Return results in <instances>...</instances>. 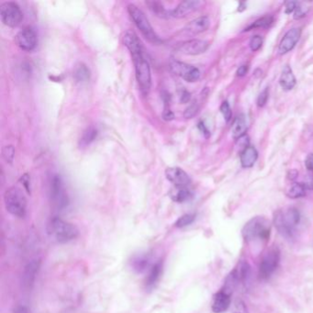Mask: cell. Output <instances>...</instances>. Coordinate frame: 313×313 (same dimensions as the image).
<instances>
[{
  "label": "cell",
  "instance_id": "1",
  "mask_svg": "<svg viewBox=\"0 0 313 313\" xmlns=\"http://www.w3.org/2000/svg\"><path fill=\"white\" fill-rule=\"evenodd\" d=\"M134 68L135 77L137 80L140 90L144 96H147L152 86V75H151L150 65L145 57L144 51L131 54Z\"/></svg>",
  "mask_w": 313,
  "mask_h": 313
},
{
  "label": "cell",
  "instance_id": "2",
  "mask_svg": "<svg viewBox=\"0 0 313 313\" xmlns=\"http://www.w3.org/2000/svg\"><path fill=\"white\" fill-rule=\"evenodd\" d=\"M300 220V211L296 208L277 210L274 213V225L281 235L286 237H291L293 235L295 227L299 224Z\"/></svg>",
  "mask_w": 313,
  "mask_h": 313
},
{
  "label": "cell",
  "instance_id": "3",
  "mask_svg": "<svg viewBox=\"0 0 313 313\" xmlns=\"http://www.w3.org/2000/svg\"><path fill=\"white\" fill-rule=\"evenodd\" d=\"M270 223L265 217L257 216L251 219L244 225L241 233L243 238L247 241L259 240H268L270 235Z\"/></svg>",
  "mask_w": 313,
  "mask_h": 313
},
{
  "label": "cell",
  "instance_id": "4",
  "mask_svg": "<svg viewBox=\"0 0 313 313\" xmlns=\"http://www.w3.org/2000/svg\"><path fill=\"white\" fill-rule=\"evenodd\" d=\"M4 202L11 215L23 218L26 215L27 199L22 190L17 187L9 188L4 194Z\"/></svg>",
  "mask_w": 313,
  "mask_h": 313
},
{
  "label": "cell",
  "instance_id": "5",
  "mask_svg": "<svg viewBox=\"0 0 313 313\" xmlns=\"http://www.w3.org/2000/svg\"><path fill=\"white\" fill-rule=\"evenodd\" d=\"M48 233L61 243L73 241L79 235L78 229L77 228V226L59 218H54L51 221L48 227Z\"/></svg>",
  "mask_w": 313,
  "mask_h": 313
},
{
  "label": "cell",
  "instance_id": "6",
  "mask_svg": "<svg viewBox=\"0 0 313 313\" xmlns=\"http://www.w3.org/2000/svg\"><path fill=\"white\" fill-rule=\"evenodd\" d=\"M128 12L131 20L134 22L135 26L137 27L138 30H140L145 39L155 44L160 43L162 41L157 36L156 33H155L146 16L139 7L133 4H130L128 6Z\"/></svg>",
  "mask_w": 313,
  "mask_h": 313
},
{
  "label": "cell",
  "instance_id": "7",
  "mask_svg": "<svg viewBox=\"0 0 313 313\" xmlns=\"http://www.w3.org/2000/svg\"><path fill=\"white\" fill-rule=\"evenodd\" d=\"M0 17L6 26L15 28L23 19V14L20 6L14 2L3 3L0 7Z\"/></svg>",
  "mask_w": 313,
  "mask_h": 313
},
{
  "label": "cell",
  "instance_id": "8",
  "mask_svg": "<svg viewBox=\"0 0 313 313\" xmlns=\"http://www.w3.org/2000/svg\"><path fill=\"white\" fill-rule=\"evenodd\" d=\"M170 69L176 76L187 82H196L200 78V72L195 66L176 60L170 62Z\"/></svg>",
  "mask_w": 313,
  "mask_h": 313
},
{
  "label": "cell",
  "instance_id": "9",
  "mask_svg": "<svg viewBox=\"0 0 313 313\" xmlns=\"http://www.w3.org/2000/svg\"><path fill=\"white\" fill-rule=\"evenodd\" d=\"M280 259V253L276 247L271 248L264 256L260 265L259 274L263 279H267L274 273Z\"/></svg>",
  "mask_w": 313,
  "mask_h": 313
},
{
  "label": "cell",
  "instance_id": "10",
  "mask_svg": "<svg viewBox=\"0 0 313 313\" xmlns=\"http://www.w3.org/2000/svg\"><path fill=\"white\" fill-rule=\"evenodd\" d=\"M51 196H52L53 204L59 209H65L66 207H67L69 203L68 196L66 194L63 181L59 176H55L52 178Z\"/></svg>",
  "mask_w": 313,
  "mask_h": 313
},
{
  "label": "cell",
  "instance_id": "11",
  "mask_svg": "<svg viewBox=\"0 0 313 313\" xmlns=\"http://www.w3.org/2000/svg\"><path fill=\"white\" fill-rule=\"evenodd\" d=\"M15 41L16 44L19 46L21 50L31 52L35 49L38 39L34 30L28 27L21 30L20 33H18L15 37Z\"/></svg>",
  "mask_w": 313,
  "mask_h": 313
},
{
  "label": "cell",
  "instance_id": "12",
  "mask_svg": "<svg viewBox=\"0 0 313 313\" xmlns=\"http://www.w3.org/2000/svg\"><path fill=\"white\" fill-rule=\"evenodd\" d=\"M209 48V42L203 39H190L184 41L176 47V51L186 55H198L206 52Z\"/></svg>",
  "mask_w": 313,
  "mask_h": 313
},
{
  "label": "cell",
  "instance_id": "13",
  "mask_svg": "<svg viewBox=\"0 0 313 313\" xmlns=\"http://www.w3.org/2000/svg\"><path fill=\"white\" fill-rule=\"evenodd\" d=\"M204 5V2L199 0H189L183 1L177 7L170 11V17L176 19H182L188 17L190 14L193 13L199 9Z\"/></svg>",
  "mask_w": 313,
  "mask_h": 313
},
{
  "label": "cell",
  "instance_id": "14",
  "mask_svg": "<svg viewBox=\"0 0 313 313\" xmlns=\"http://www.w3.org/2000/svg\"><path fill=\"white\" fill-rule=\"evenodd\" d=\"M165 176L175 187L188 188L191 183L190 176L180 167H168L165 170Z\"/></svg>",
  "mask_w": 313,
  "mask_h": 313
},
{
  "label": "cell",
  "instance_id": "15",
  "mask_svg": "<svg viewBox=\"0 0 313 313\" xmlns=\"http://www.w3.org/2000/svg\"><path fill=\"white\" fill-rule=\"evenodd\" d=\"M301 35V31L299 28H293L289 30L284 35L283 39H281L280 44L278 46L279 54H286L290 52L299 41Z\"/></svg>",
  "mask_w": 313,
  "mask_h": 313
},
{
  "label": "cell",
  "instance_id": "16",
  "mask_svg": "<svg viewBox=\"0 0 313 313\" xmlns=\"http://www.w3.org/2000/svg\"><path fill=\"white\" fill-rule=\"evenodd\" d=\"M39 260H33L27 265L26 268L24 269V272L22 274V286L27 290L33 288L36 275L39 271Z\"/></svg>",
  "mask_w": 313,
  "mask_h": 313
},
{
  "label": "cell",
  "instance_id": "17",
  "mask_svg": "<svg viewBox=\"0 0 313 313\" xmlns=\"http://www.w3.org/2000/svg\"><path fill=\"white\" fill-rule=\"evenodd\" d=\"M209 25H210V20L209 17L202 16L196 20L190 21V23L183 29V32L191 35H196V34L206 32L209 29Z\"/></svg>",
  "mask_w": 313,
  "mask_h": 313
},
{
  "label": "cell",
  "instance_id": "18",
  "mask_svg": "<svg viewBox=\"0 0 313 313\" xmlns=\"http://www.w3.org/2000/svg\"><path fill=\"white\" fill-rule=\"evenodd\" d=\"M124 45L128 48L131 54L144 51L141 40L138 38L136 33L132 31H127L123 36Z\"/></svg>",
  "mask_w": 313,
  "mask_h": 313
},
{
  "label": "cell",
  "instance_id": "19",
  "mask_svg": "<svg viewBox=\"0 0 313 313\" xmlns=\"http://www.w3.org/2000/svg\"><path fill=\"white\" fill-rule=\"evenodd\" d=\"M296 83H297L296 78L294 76L290 66H284L283 71L281 74L280 79H279V84H280L281 87L286 91H290L293 89L294 86L296 85Z\"/></svg>",
  "mask_w": 313,
  "mask_h": 313
},
{
  "label": "cell",
  "instance_id": "20",
  "mask_svg": "<svg viewBox=\"0 0 313 313\" xmlns=\"http://www.w3.org/2000/svg\"><path fill=\"white\" fill-rule=\"evenodd\" d=\"M231 304L230 295L225 293L224 291H220L216 294L215 298L212 304V311L213 313H222L228 310Z\"/></svg>",
  "mask_w": 313,
  "mask_h": 313
},
{
  "label": "cell",
  "instance_id": "21",
  "mask_svg": "<svg viewBox=\"0 0 313 313\" xmlns=\"http://www.w3.org/2000/svg\"><path fill=\"white\" fill-rule=\"evenodd\" d=\"M258 158V153L253 146H248L242 150L240 156L241 166L244 168H251L254 166Z\"/></svg>",
  "mask_w": 313,
  "mask_h": 313
},
{
  "label": "cell",
  "instance_id": "22",
  "mask_svg": "<svg viewBox=\"0 0 313 313\" xmlns=\"http://www.w3.org/2000/svg\"><path fill=\"white\" fill-rule=\"evenodd\" d=\"M250 266L247 262L241 261L238 264L237 268L231 273L233 277L235 278L237 284L247 281L248 277L250 276Z\"/></svg>",
  "mask_w": 313,
  "mask_h": 313
},
{
  "label": "cell",
  "instance_id": "23",
  "mask_svg": "<svg viewBox=\"0 0 313 313\" xmlns=\"http://www.w3.org/2000/svg\"><path fill=\"white\" fill-rule=\"evenodd\" d=\"M169 196L172 200L176 202L183 203L189 200L192 196V193L188 188L175 187L169 191Z\"/></svg>",
  "mask_w": 313,
  "mask_h": 313
},
{
  "label": "cell",
  "instance_id": "24",
  "mask_svg": "<svg viewBox=\"0 0 313 313\" xmlns=\"http://www.w3.org/2000/svg\"><path fill=\"white\" fill-rule=\"evenodd\" d=\"M232 131H233V136L237 140L241 136L245 135V132L247 131V123H246L244 115H240L235 118Z\"/></svg>",
  "mask_w": 313,
  "mask_h": 313
},
{
  "label": "cell",
  "instance_id": "25",
  "mask_svg": "<svg viewBox=\"0 0 313 313\" xmlns=\"http://www.w3.org/2000/svg\"><path fill=\"white\" fill-rule=\"evenodd\" d=\"M306 188L302 183H294L293 185L287 190V196L290 198H300L306 195Z\"/></svg>",
  "mask_w": 313,
  "mask_h": 313
},
{
  "label": "cell",
  "instance_id": "26",
  "mask_svg": "<svg viewBox=\"0 0 313 313\" xmlns=\"http://www.w3.org/2000/svg\"><path fill=\"white\" fill-rule=\"evenodd\" d=\"M162 268H163V267H162V264L160 262L157 263L153 267L152 270L150 271V274H149L147 279H146L147 287H153V286L156 285V283L158 281L160 275L162 274Z\"/></svg>",
  "mask_w": 313,
  "mask_h": 313
},
{
  "label": "cell",
  "instance_id": "27",
  "mask_svg": "<svg viewBox=\"0 0 313 313\" xmlns=\"http://www.w3.org/2000/svg\"><path fill=\"white\" fill-rule=\"evenodd\" d=\"M146 4L149 6L151 11L155 15H156L159 18H167L170 17V12H168L163 5L160 2L157 1H148Z\"/></svg>",
  "mask_w": 313,
  "mask_h": 313
},
{
  "label": "cell",
  "instance_id": "28",
  "mask_svg": "<svg viewBox=\"0 0 313 313\" xmlns=\"http://www.w3.org/2000/svg\"><path fill=\"white\" fill-rule=\"evenodd\" d=\"M274 22V18L271 17V16H266V17H263L261 19L255 21L252 25L248 27L247 29H245V31H251L253 29H256V28H263V29H266V28H269L273 24Z\"/></svg>",
  "mask_w": 313,
  "mask_h": 313
},
{
  "label": "cell",
  "instance_id": "29",
  "mask_svg": "<svg viewBox=\"0 0 313 313\" xmlns=\"http://www.w3.org/2000/svg\"><path fill=\"white\" fill-rule=\"evenodd\" d=\"M97 135H98V131L95 128L90 127V128L86 129V131L84 132L83 136L81 138V144L83 146H85V145L91 144L92 142L97 137Z\"/></svg>",
  "mask_w": 313,
  "mask_h": 313
},
{
  "label": "cell",
  "instance_id": "30",
  "mask_svg": "<svg viewBox=\"0 0 313 313\" xmlns=\"http://www.w3.org/2000/svg\"><path fill=\"white\" fill-rule=\"evenodd\" d=\"M75 77L78 81H86L90 77L89 69L85 65H80L76 70Z\"/></svg>",
  "mask_w": 313,
  "mask_h": 313
},
{
  "label": "cell",
  "instance_id": "31",
  "mask_svg": "<svg viewBox=\"0 0 313 313\" xmlns=\"http://www.w3.org/2000/svg\"><path fill=\"white\" fill-rule=\"evenodd\" d=\"M195 218H196V216L194 214H186V215L182 216L176 221V226L177 228L186 227L194 222Z\"/></svg>",
  "mask_w": 313,
  "mask_h": 313
},
{
  "label": "cell",
  "instance_id": "32",
  "mask_svg": "<svg viewBox=\"0 0 313 313\" xmlns=\"http://www.w3.org/2000/svg\"><path fill=\"white\" fill-rule=\"evenodd\" d=\"M2 156L4 160L8 163H12L15 157V149L13 146L7 145L2 149Z\"/></svg>",
  "mask_w": 313,
  "mask_h": 313
},
{
  "label": "cell",
  "instance_id": "33",
  "mask_svg": "<svg viewBox=\"0 0 313 313\" xmlns=\"http://www.w3.org/2000/svg\"><path fill=\"white\" fill-rule=\"evenodd\" d=\"M146 266H148V258H146V256H139L133 260V268L139 272L144 270Z\"/></svg>",
  "mask_w": 313,
  "mask_h": 313
},
{
  "label": "cell",
  "instance_id": "34",
  "mask_svg": "<svg viewBox=\"0 0 313 313\" xmlns=\"http://www.w3.org/2000/svg\"><path fill=\"white\" fill-rule=\"evenodd\" d=\"M199 109H200L199 103H197V101H195L186 110L185 113H184V116L187 118H191V117H195L196 114L198 113Z\"/></svg>",
  "mask_w": 313,
  "mask_h": 313
},
{
  "label": "cell",
  "instance_id": "35",
  "mask_svg": "<svg viewBox=\"0 0 313 313\" xmlns=\"http://www.w3.org/2000/svg\"><path fill=\"white\" fill-rule=\"evenodd\" d=\"M262 44H263V39L259 35L253 36L250 39V48L253 52L258 51L261 48Z\"/></svg>",
  "mask_w": 313,
  "mask_h": 313
},
{
  "label": "cell",
  "instance_id": "36",
  "mask_svg": "<svg viewBox=\"0 0 313 313\" xmlns=\"http://www.w3.org/2000/svg\"><path fill=\"white\" fill-rule=\"evenodd\" d=\"M221 112H222V115H223V117H224L226 121H229L232 118L233 112H232V109H231V107L229 105L228 101H223L222 102V106H221Z\"/></svg>",
  "mask_w": 313,
  "mask_h": 313
},
{
  "label": "cell",
  "instance_id": "37",
  "mask_svg": "<svg viewBox=\"0 0 313 313\" xmlns=\"http://www.w3.org/2000/svg\"><path fill=\"white\" fill-rule=\"evenodd\" d=\"M268 88H266L264 91L261 92V94L259 95V97L257 98V106L259 108H263L265 105L267 104L268 99Z\"/></svg>",
  "mask_w": 313,
  "mask_h": 313
},
{
  "label": "cell",
  "instance_id": "38",
  "mask_svg": "<svg viewBox=\"0 0 313 313\" xmlns=\"http://www.w3.org/2000/svg\"><path fill=\"white\" fill-rule=\"evenodd\" d=\"M307 12H308V9L303 7V6H300L298 5V7L295 10V14H294V19L295 20H300L301 18H304L306 16Z\"/></svg>",
  "mask_w": 313,
  "mask_h": 313
},
{
  "label": "cell",
  "instance_id": "39",
  "mask_svg": "<svg viewBox=\"0 0 313 313\" xmlns=\"http://www.w3.org/2000/svg\"><path fill=\"white\" fill-rule=\"evenodd\" d=\"M235 313H248L247 308L242 301H237L235 304Z\"/></svg>",
  "mask_w": 313,
  "mask_h": 313
},
{
  "label": "cell",
  "instance_id": "40",
  "mask_svg": "<svg viewBox=\"0 0 313 313\" xmlns=\"http://www.w3.org/2000/svg\"><path fill=\"white\" fill-rule=\"evenodd\" d=\"M307 190H313V176H307L304 179V182L302 183Z\"/></svg>",
  "mask_w": 313,
  "mask_h": 313
},
{
  "label": "cell",
  "instance_id": "41",
  "mask_svg": "<svg viewBox=\"0 0 313 313\" xmlns=\"http://www.w3.org/2000/svg\"><path fill=\"white\" fill-rule=\"evenodd\" d=\"M305 166L307 169L313 173V154L308 155L305 160Z\"/></svg>",
  "mask_w": 313,
  "mask_h": 313
},
{
  "label": "cell",
  "instance_id": "42",
  "mask_svg": "<svg viewBox=\"0 0 313 313\" xmlns=\"http://www.w3.org/2000/svg\"><path fill=\"white\" fill-rule=\"evenodd\" d=\"M298 3L297 2H292V1H290V2H287V6H286V13L290 14L293 12L294 10H296V8L298 7Z\"/></svg>",
  "mask_w": 313,
  "mask_h": 313
},
{
  "label": "cell",
  "instance_id": "43",
  "mask_svg": "<svg viewBox=\"0 0 313 313\" xmlns=\"http://www.w3.org/2000/svg\"><path fill=\"white\" fill-rule=\"evenodd\" d=\"M197 127H198V129L200 130V131H202L203 134L206 136V137H209V131L208 129H207V127H206V125L204 124L203 121H200L198 125H197Z\"/></svg>",
  "mask_w": 313,
  "mask_h": 313
},
{
  "label": "cell",
  "instance_id": "44",
  "mask_svg": "<svg viewBox=\"0 0 313 313\" xmlns=\"http://www.w3.org/2000/svg\"><path fill=\"white\" fill-rule=\"evenodd\" d=\"M249 67L248 66H241L239 67V69L237 70V76L238 77H244L248 72Z\"/></svg>",
  "mask_w": 313,
  "mask_h": 313
},
{
  "label": "cell",
  "instance_id": "45",
  "mask_svg": "<svg viewBox=\"0 0 313 313\" xmlns=\"http://www.w3.org/2000/svg\"><path fill=\"white\" fill-rule=\"evenodd\" d=\"M163 117L165 120H171L174 117V114L172 113V111H170V110H167V111L163 112Z\"/></svg>",
  "mask_w": 313,
  "mask_h": 313
},
{
  "label": "cell",
  "instance_id": "46",
  "mask_svg": "<svg viewBox=\"0 0 313 313\" xmlns=\"http://www.w3.org/2000/svg\"><path fill=\"white\" fill-rule=\"evenodd\" d=\"M21 181H22V183L24 184V186L26 187L27 190H28V191H30V190H29V186H30V184H29V183H30V177L28 176V175H24V176H22V177H21Z\"/></svg>",
  "mask_w": 313,
  "mask_h": 313
},
{
  "label": "cell",
  "instance_id": "47",
  "mask_svg": "<svg viewBox=\"0 0 313 313\" xmlns=\"http://www.w3.org/2000/svg\"><path fill=\"white\" fill-rule=\"evenodd\" d=\"M299 176V173L296 171V170H291L289 173H288V175H287V177L290 179V180H295L297 177Z\"/></svg>",
  "mask_w": 313,
  "mask_h": 313
},
{
  "label": "cell",
  "instance_id": "48",
  "mask_svg": "<svg viewBox=\"0 0 313 313\" xmlns=\"http://www.w3.org/2000/svg\"><path fill=\"white\" fill-rule=\"evenodd\" d=\"M14 313H29L28 312V309L26 307L20 306L17 307L14 311Z\"/></svg>",
  "mask_w": 313,
  "mask_h": 313
}]
</instances>
